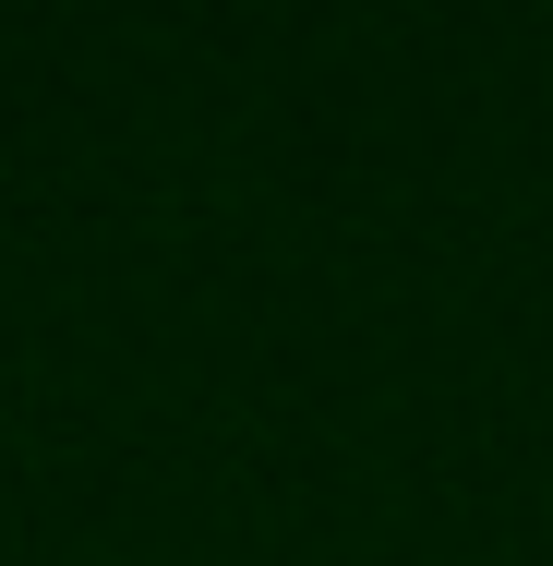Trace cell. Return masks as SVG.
<instances>
[]
</instances>
